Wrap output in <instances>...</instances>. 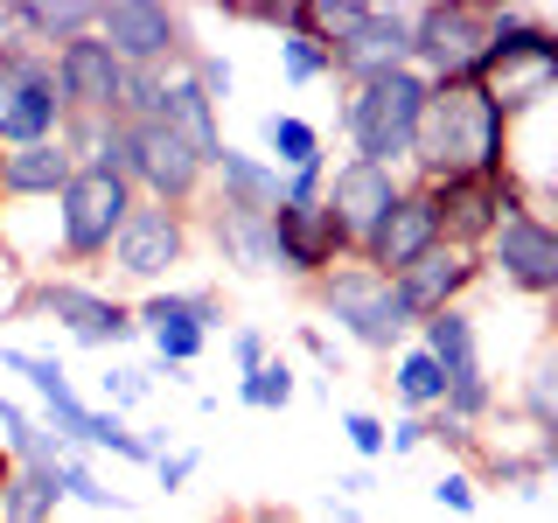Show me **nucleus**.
Here are the masks:
<instances>
[{
  "label": "nucleus",
  "mask_w": 558,
  "mask_h": 523,
  "mask_svg": "<svg viewBox=\"0 0 558 523\" xmlns=\"http://www.w3.org/2000/svg\"><path fill=\"white\" fill-rule=\"evenodd\" d=\"M517 168V126L475 84H433L412 133V182H453V174H502Z\"/></svg>",
  "instance_id": "nucleus-1"
},
{
  "label": "nucleus",
  "mask_w": 558,
  "mask_h": 523,
  "mask_svg": "<svg viewBox=\"0 0 558 523\" xmlns=\"http://www.w3.org/2000/svg\"><path fill=\"white\" fill-rule=\"evenodd\" d=\"M475 92L496 105L502 119L537 112L545 98H558V22H537L523 8H496V35H488L482 63H475Z\"/></svg>",
  "instance_id": "nucleus-2"
},
{
  "label": "nucleus",
  "mask_w": 558,
  "mask_h": 523,
  "mask_svg": "<svg viewBox=\"0 0 558 523\" xmlns=\"http://www.w3.org/2000/svg\"><path fill=\"white\" fill-rule=\"evenodd\" d=\"M433 84L418 70H384V77L342 84V139H349V161H371V168H412V133L418 112H426Z\"/></svg>",
  "instance_id": "nucleus-3"
},
{
  "label": "nucleus",
  "mask_w": 558,
  "mask_h": 523,
  "mask_svg": "<svg viewBox=\"0 0 558 523\" xmlns=\"http://www.w3.org/2000/svg\"><path fill=\"white\" fill-rule=\"evenodd\" d=\"M307 293H314V307H322L356 349H371V356H398L405 336H412V314L398 301V287L384 272H371L363 258H342V266L322 272Z\"/></svg>",
  "instance_id": "nucleus-4"
},
{
  "label": "nucleus",
  "mask_w": 558,
  "mask_h": 523,
  "mask_svg": "<svg viewBox=\"0 0 558 523\" xmlns=\"http://www.w3.org/2000/svg\"><path fill=\"white\" fill-rule=\"evenodd\" d=\"M133 203H140V188L126 182V174L77 168L63 182V196H57V258L63 266H98V258L112 252L119 223L133 217Z\"/></svg>",
  "instance_id": "nucleus-5"
},
{
  "label": "nucleus",
  "mask_w": 558,
  "mask_h": 523,
  "mask_svg": "<svg viewBox=\"0 0 558 523\" xmlns=\"http://www.w3.org/2000/svg\"><path fill=\"white\" fill-rule=\"evenodd\" d=\"M126 126V182L140 188L147 203H168V209H203L209 196V161L189 147L168 119H119Z\"/></svg>",
  "instance_id": "nucleus-6"
},
{
  "label": "nucleus",
  "mask_w": 558,
  "mask_h": 523,
  "mask_svg": "<svg viewBox=\"0 0 558 523\" xmlns=\"http://www.w3.org/2000/svg\"><path fill=\"white\" fill-rule=\"evenodd\" d=\"M14 314H43L49 328H63L77 349H126L140 336L133 307L112 301V293L84 287V279H35V287L14 293Z\"/></svg>",
  "instance_id": "nucleus-7"
},
{
  "label": "nucleus",
  "mask_w": 558,
  "mask_h": 523,
  "mask_svg": "<svg viewBox=\"0 0 558 523\" xmlns=\"http://www.w3.org/2000/svg\"><path fill=\"white\" fill-rule=\"evenodd\" d=\"M496 35V8H475V0H426L412 28V70L426 84H468Z\"/></svg>",
  "instance_id": "nucleus-8"
},
{
  "label": "nucleus",
  "mask_w": 558,
  "mask_h": 523,
  "mask_svg": "<svg viewBox=\"0 0 558 523\" xmlns=\"http://www.w3.org/2000/svg\"><path fill=\"white\" fill-rule=\"evenodd\" d=\"M433 209H440V244L488 252V238L502 231V217L531 209V182H523L517 168H502V174H453V182H433Z\"/></svg>",
  "instance_id": "nucleus-9"
},
{
  "label": "nucleus",
  "mask_w": 558,
  "mask_h": 523,
  "mask_svg": "<svg viewBox=\"0 0 558 523\" xmlns=\"http://www.w3.org/2000/svg\"><path fill=\"white\" fill-rule=\"evenodd\" d=\"M63 92H57V63L49 49H22L0 63V154L35 147V139L63 133Z\"/></svg>",
  "instance_id": "nucleus-10"
},
{
  "label": "nucleus",
  "mask_w": 558,
  "mask_h": 523,
  "mask_svg": "<svg viewBox=\"0 0 558 523\" xmlns=\"http://www.w3.org/2000/svg\"><path fill=\"white\" fill-rule=\"evenodd\" d=\"M189 252H196V217H182V209L140 196L105 258H112V272L133 279V287H161L174 266H189Z\"/></svg>",
  "instance_id": "nucleus-11"
},
{
  "label": "nucleus",
  "mask_w": 558,
  "mask_h": 523,
  "mask_svg": "<svg viewBox=\"0 0 558 523\" xmlns=\"http://www.w3.org/2000/svg\"><path fill=\"white\" fill-rule=\"evenodd\" d=\"M98 42L112 49L126 70H168L174 57H189V14L161 8V0H105L98 14Z\"/></svg>",
  "instance_id": "nucleus-12"
},
{
  "label": "nucleus",
  "mask_w": 558,
  "mask_h": 523,
  "mask_svg": "<svg viewBox=\"0 0 558 523\" xmlns=\"http://www.w3.org/2000/svg\"><path fill=\"white\" fill-rule=\"evenodd\" d=\"M482 266H488V279H502L510 293H523V301H551L558 307V231L537 217V209L502 217V231L488 238Z\"/></svg>",
  "instance_id": "nucleus-13"
},
{
  "label": "nucleus",
  "mask_w": 558,
  "mask_h": 523,
  "mask_svg": "<svg viewBox=\"0 0 558 523\" xmlns=\"http://www.w3.org/2000/svg\"><path fill=\"white\" fill-rule=\"evenodd\" d=\"M342 258H356V244L342 238V223L328 217V203H279L272 209V272L287 279H322Z\"/></svg>",
  "instance_id": "nucleus-14"
},
{
  "label": "nucleus",
  "mask_w": 558,
  "mask_h": 523,
  "mask_svg": "<svg viewBox=\"0 0 558 523\" xmlns=\"http://www.w3.org/2000/svg\"><path fill=\"white\" fill-rule=\"evenodd\" d=\"M57 63V92L70 119H119V98H126V63L98 42V35H77V42L49 49Z\"/></svg>",
  "instance_id": "nucleus-15"
},
{
  "label": "nucleus",
  "mask_w": 558,
  "mask_h": 523,
  "mask_svg": "<svg viewBox=\"0 0 558 523\" xmlns=\"http://www.w3.org/2000/svg\"><path fill=\"white\" fill-rule=\"evenodd\" d=\"M433 244H440V209H433V188L405 182V196L384 209V223H377V231L356 244V258H363L371 272L398 279V272H412L418 258L433 252Z\"/></svg>",
  "instance_id": "nucleus-16"
},
{
  "label": "nucleus",
  "mask_w": 558,
  "mask_h": 523,
  "mask_svg": "<svg viewBox=\"0 0 558 523\" xmlns=\"http://www.w3.org/2000/svg\"><path fill=\"white\" fill-rule=\"evenodd\" d=\"M488 279V266H482V252H461V244H433L426 258H418L412 272H398L391 287H398V301H405V314H412V328L418 321H433V314H447V307H461L468 293H475Z\"/></svg>",
  "instance_id": "nucleus-17"
},
{
  "label": "nucleus",
  "mask_w": 558,
  "mask_h": 523,
  "mask_svg": "<svg viewBox=\"0 0 558 523\" xmlns=\"http://www.w3.org/2000/svg\"><path fill=\"white\" fill-rule=\"evenodd\" d=\"M412 28H418V8H384V0H371V22L349 35L342 49H328V57H336V84L412 70Z\"/></svg>",
  "instance_id": "nucleus-18"
},
{
  "label": "nucleus",
  "mask_w": 558,
  "mask_h": 523,
  "mask_svg": "<svg viewBox=\"0 0 558 523\" xmlns=\"http://www.w3.org/2000/svg\"><path fill=\"white\" fill-rule=\"evenodd\" d=\"M398 196H405V174H391V168H371V161H342V168H328V217L342 223V238L349 244H363L384 223V209H391Z\"/></svg>",
  "instance_id": "nucleus-19"
},
{
  "label": "nucleus",
  "mask_w": 558,
  "mask_h": 523,
  "mask_svg": "<svg viewBox=\"0 0 558 523\" xmlns=\"http://www.w3.org/2000/svg\"><path fill=\"white\" fill-rule=\"evenodd\" d=\"M203 238L238 279H266L272 272V217L266 209H238V203L203 196Z\"/></svg>",
  "instance_id": "nucleus-20"
},
{
  "label": "nucleus",
  "mask_w": 558,
  "mask_h": 523,
  "mask_svg": "<svg viewBox=\"0 0 558 523\" xmlns=\"http://www.w3.org/2000/svg\"><path fill=\"white\" fill-rule=\"evenodd\" d=\"M161 119L203 154V161H217V154H223V112L209 105L203 77H196V49H189V57H174V63L161 70Z\"/></svg>",
  "instance_id": "nucleus-21"
},
{
  "label": "nucleus",
  "mask_w": 558,
  "mask_h": 523,
  "mask_svg": "<svg viewBox=\"0 0 558 523\" xmlns=\"http://www.w3.org/2000/svg\"><path fill=\"white\" fill-rule=\"evenodd\" d=\"M70 174H77V161H70L63 139H35V147L0 154V196L8 203H57Z\"/></svg>",
  "instance_id": "nucleus-22"
},
{
  "label": "nucleus",
  "mask_w": 558,
  "mask_h": 523,
  "mask_svg": "<svg viewBox=\"0 0 558 523\" xmlns=\"http://www.w3.org/2000/svg\"><path fill=\"white\" fill-rule=\"evenodd\" d=\"M279 188H287V174H279L266 154H244V147H231L223 139V154L209 161V196L217 203H238V209H279Z\"/></svg>",
  "instance_id": "nucleus-23"
},
{
  "label": "nucleus",
  "mask_w": 558,
  "mask_h": 523,
  "mask_svg": "<svg viewBox=\"0 0 558 523\" xmlns=\"http://www.w3.org/2000/svg\"><path fill=\"white\" fill-rule=\"evenodd\" d=\"M510 405L531 418L537 433H558V307H551V328L531 342V356H523L517 370V398Z\"/></svg>",
  "instance_id": "nucleus-24"
},
{
  "label": "nucleus",
  "mask_w": 558,
  "mask_h": 523,
  "mask_svg": "<svg viewBox=\"0 0 558 523\" xmlns=\"http://www.w3.org/2000/svg\"><path fill=\"white\" fill-rule=\"evenodd\" d=\"M412 336H418V349H426V356L447 370V384L482 377V336H475V314H468V307L433 314V321H418Z\"/></svg>",
  "instance_id": "nucleus-25"
},
{
  "label": "nucleus",
  "mask_w": 558,
  "mask_h": 523,
  "mask_svg": "<svg viewBox=\"0 0 558 523\" xmlns=\"http://www.w3.org/2000/svg\"><path fill=\"white\" fill-rule=\"evenodd\" d=\"M133 321H140V336H147V328H161V321H196L203 336H217L231 314H223V293H217V287H196V293L154 287L147 301H133Z\"/></svg>",
  "instance_id": "nucleus-26"
},
{
  "label": "nucleus",
  "mask_w": 558,
  "mask_h": 523,
  "mask_svg": "<svg viewBox=\"0 0 558 523\" xmlns=\"http://www.w3.org/2000/svg\"><path fill=\"white\" fill-rule=\"evenodd\" d=\"M98 14H105V0H22V22H28L35 49H63L77 35H98Z\"/></svg>",
  "instance_id": "nucleus-27"
},
{
  "label": "nucleus",
  "mask_w": 558,
  "mask_h": 523,
  "mask_svg": "<svg viewBox=\"0 0 558 523\" xmlns=\"http://www.w3.org/2000/svg\"><path fill=\"white\" fill-rule=\"evenodd\" d=\"M266 154H272V168L279 174H301V168H328V154H322V126L301 112H266Z\"/></svg>",
  "instance_id": "nucleus-28"
},
{
  "label": "nucleus",
  "mask_w": 558,
  "mask_h": 523,
  "mask_svg": "<svg viewBox=\"0 0 558 523\" xmlns=\"http://www.w3.org/2000/svg\"><path fill=\"white\" fill-rule=\"evenodd\" d=\"M57 510H63L57 467H14L0 488V523H57Z\"/></svg>",
  "instance_id": "nucleus-29"
},
{
  "label": "nucleus",
  "mask_w": 558,
  "mask_h": 523,
  "mask_svg": "<svg viewBox=\"0 0 558 523\" xmlns=\"http://www.w3.org/2000/svg\"><path fill=\"white\" fill-rule=\"evenodd\" d=\"M391 391H398V405H405V412L426 418V412H440V398H447V370L412 342V349H398V356H391Z\"/></svg>",
  "instance_id": "nucleus-30"
},
{
  "label": "nucleus",
  "mask_w": 558,
  "mask_h": 523,
  "mask_svg": "<svg viewBox=\"0 0 558 523\" xmlns=\"http://www.w3.org/2000/svg\"><path fill=\"white\" fill-rule=\"evenodd\" d=\"M293 391H301V377H293L287 356H266L252 377H238V405H252V412H287Z\"/></svg>",
  "instance_id": "nucleus-31"
},
{
  "label": "nucleus",
  "mask_w": 558,
  "mask_h": 523,
  "mask_svg": "<svg viewBox=\"0 0 558 523\" xmlns=\"http://www.w3.org/2000/svg\"><path fill=\"white\" fill-rule=\"evenodd\" d=\"M84 447H92V453H112V461H133V467H154L147 440H140L119 412H98V405H92V426H84Z\"/></svg>",
  "instance_id": "nucleus-32"
},
{
  "label": "nucleus",
  "mask_w": 558,
  "mask_h": 523,
  "mask_svg": "<svg viewBox=\"0 0 558 523\" xmlns=\"http://www.w3.org/2000/svg\"><path fill=\"white\" fill-rule=\"evenodd\" d=\"M279 70H287L293 84H336V57H328L307 28H287V35H279Z\"/></svg>",
  "instance_id": "nucleus-33"
},
{
  "label": "nucleus",
  "mask_w": 558,
  "mask_h": 523,
  "mask_svg": "<svg viewBox=\"0 0 558 523\" xmlns=\"http://www.w3.org/2000/svg\"><path fill=\"white\" fill-rule=\"evenodd\" d=\"M57 488H63V502H84V510H126V496H119V488H105L92 467H84V453H63L57 461Z\"/></svg>",
  "instance_id": "nucleus-34"
},
{
  "label": "nucleus",
  "mask_w": 558,
  "mask_h": 523,
  "mask_svg": "<svg viewBox=\"0 0 558 523\" xmlns=\"http://www.w3.org/2000/svg\"><path fill=\"white\" fill-rule=\"evenodd\" d=\"M147 342H154V356H161V370H189L209 349V336L196 321H161V328H147Z\"/></svg>",
  "instance_id": "nucleus-35"
},
{
  "label": "nucleus",
  "mask_w": 558,
  "mask_h": 523,
  "mask_svg": "<svg viewBox=\"0 0 558 523\" xmlns=\"http://www.w3.org/2000/svg\"><path fill=\"white\" fill-rule=\"evenodd\" d=\"M342 440H349V453H356L363 467L384 461V418L363 412V405H349V412H342Z\"/></svg>",
  "instance_id": "nucleus-36"
},
{
  "label": "nucleus",
  "mask_w": 558,
  "mask_h": 523,
  "mask_svg": "<svg viewBox=\"0 0 558 523\" xmlns=\"http://www.w3.org/2000/svg\"><path fill=\"white\" fill-rule=\"evenodd\" d=\"M154 398V377L133 370V363H112L105 370V412H126V405H147Z\"/></svg>",
  "instance_id": "nucleus-37"
},
{
  "label": "nucleus",
  "mask_w": 558,
  "mask_h": 523,
  "mask_svg": "<svg viewBox=\"0 0 558 523\" xmlns=\"http://www.w3.org/2000/svg\"><path fill=\"white\" fill-rule=\"evenodd\" d=\"M119 119H161V70H126Z\"/></svg>",
  "instance_id": "nucleus-38"
},
{
  "label": "nucleus",
  "mask_w": 558,
  "mask_h": 523,
  "mask_svg": "<svg viewBox=\"0 0 558 523\" xmlns=\"http://www.w3.org/2000/svg\"><path fill=\"white\" fill-rule=\"evenodd\" d=\"M433 502H440V510H453V516H475V510H482V488H475V475H468V467H447V475L433 482Z\"/></svg>",
  "instance_id": "nucleus-39"
},
{
  "label": "nucleus",
  "mask_w": 558,
  "mask_h": 523,
  "mask_svg": "<svg viewBox=\"0 0 558 523\" xmlns=\"http://www.w3.org/2000/svg\"><path fill=\"white\" fill-rule=\"evenodd\" d=\"M196 77H203V92H209V105H231V92H238V70L217 57V49H196Z\"/></svg>",
  "instance_id": "nucleus-40"
},
{
  "label": "nucleus",
  "mask_w": 558,
  "mask_h": 523,
  "mask_svg": "<svg viewBox=\"0 0 558 523\" xmlns=\"http://www.w3.org/2000/svg\"><path fill=\"white\" fill-rule=\"evenodd\" d=\"M418 447H433L426 440V418H418V412H398L391 426H384V453H391V461H405V453H418Z\"/></svg>",
  "instance_id": "nucleus-41"
},
{
  "label": "nucleus",
  "mask_w": 558,
  "mask_h": 523,
  "mask_svg": "<svg viewBox=\"0 0 558 523\" xmlns=\"http://www.w3.org/2000/svg\"><path fill=\"white\" fill-rule=\"evenodd\" d=\"M196 467H203V453H196V447H174V453H161V461H154V482H161L168 496H174V488L196 482Z\"/></svg>",
  "instance_id": "nucleus-42"
},
{
  "label": "nucleus",
  "mask_w": 558,
  "mask_h": 523,
  "mask_svg": "<svg viewBox=\"0 0 558 523\" xmlns=\"http://www.w3.org/2000/svg\"><path fill=\"white\" fill-rule=\"evenodd\" d=\"M266 356H272V349H266V336H258V328H231V363H238V377H252Z\"/></svg>",
  "instance_id": "nucleus-43"
},
{
  "label": "nucleus",
  "mask_w": 558,
  "mask_h": 523,
  "mask_svg": "<svg viewBox=\"0 0 558 523\" xmlns=\"http://www.w3.org/2000/svg\"><path fill=\"white\" fill-rule=\"evenodd\" d=\"M328 196V168H301L287 174V188H279V203H322Z\"/></svg>",
  "instance_id": "nucleus-44"
},
{
  "label": "nucleus",
  "mask_w": 558,
  "mask_h": 523,
  "mask_svg": "<svg viewBox=\"0 0 558 523\" xmlns=\"http://www.w3.org/2000/svg\"><path fill=\"white\" fill-rule=\"evenodd\" d=\"M293 342H301V349H307V356H314V363H322V370H328V377H336V370H342V349H336V342H328V336H322V328H314V321H307V328H301V336H293Z\"/></svg>",
  "instance_id": "nucleus-45"
},
{
  "label": "nucleus",
  "mask_w": 558,
  "mask_h": 523,
  "mask_svg": "<svg viewBox=\"0 0 558 523\" xmlns=\"http://www.w3.org/2000/svg\"><path fill=\"white\" fill-rule=\"evenodd\" d=\"M238 523H301V510H287V502H244V510H231Z\"/></svg>",
  "instance_id": "nucleus-46"
},
{
  "label": "nucleus",
  "mask_w": 558,
  "mask_h": 523,
  "mask_svg": "<svg viewBox=\"0 0 558 523\" xmlns=\"http://www.w3.org/2000/svg\"><path fill=\"white\" fill-rule=\"evenodd\" d=\"M371 467H349V475H336V488H328V496H342V502H363V496H371Z\"/></svg>",
  "instance_id": "nucleus-47"
},
{
  "label": "nucleus",
  "mask_w": 558,
  "mask_h": 523,
  "mask_svg": "<svg viewBox=\"0 0 558 523\" xmlns=\"http://www.w3.org/2000/svg\"><path fill=\"white\" fill-rule=\"evenodd\" d=\"M531 209H537V217H545L551 231H558V188H545V203H531Z\"/></svg>",
  "instance_id": "nucleus-48"
},
{
  "label": "nucleus",
  "mask_w": 558,
  "mask_h": 523,
  "mask_svg": "<svg viewBox=\"0 0 558 523\" xmlns=\"http://www.w3.org/2000/svg\"><path fill=\"white\" fill-rule=\"evenodd\" d=\"M545 475H558V433H545Z\"/></svg>",
  "instance_id": "nucleus-49"
},
{
  "label": "nucleus",
  "mask_w": 558,
  "mask_h": 523,
  "mask_svg": "<svg viewBox=\"0 0 558 523\" xmlns=\"http://www.w3.org/2000/svg\"><path fill=\"white\" fill-rule=\"evenodd\" d=\"M8 475H14V461H8V447H0V488H8Z\"/></svg>",
  "instance_id": "nucleus-50"
},
{
  "label": "nucleus",
  "mask_w": 558,
  "mask_h": 523,
  "mask_svg": "<svg viewBox=\"0 0 558 523\" xmlns=\"http://www.w3.org/2000/svg\"><path fill=\"white\" fill-rule=\"evenodd\" d=\"M223 523H238V516H223Z\"/></svg>",
  "instance_id": "nucleus-51"
}]
</instances>
